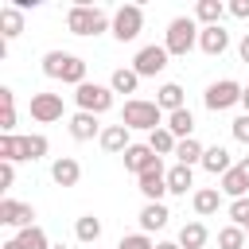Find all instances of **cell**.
I'll list each match as a JSON object with an SVG mask.
<instances>
[{
  "instance_id": "9c48e42d",
  "label": "cell",
  "mask_w": 249,
  "mask_h": 249,
  "mask_svg": "<svg viewBox=\"0 0 249 249\" xmlns=\"http://www.w3.org/2000/svg\"><path fill=\"white\" fill-rule=\"evenodd\" d=\"M62 93H31V117L39 124H51V121H62Z\"/></svg>"
},
{
  "instance_id": "83f0119b",
  "label": "cell",
  "mask_w": 249,
  "mask_h": 249,
  "mask_svg": "<svg viewBox=\"0 0 249 249\" xmlns=\"http://www.w3.org/2000/svg\"><path fill=\"white\" fill-rule=\"evenodd\" d=\"M206 237H210V230H206L202 222H187V226L179 230V245H183V249H202Z\"/></svg>"
},
{
  "instance_id": "44dd1931",
  "label": "cell",
  "mask_w": 249,
  "mask_h": 249,
  "mask_svg": "<svg viewBox=\"0 0 249 249\" xmlns=\"http://www.w3.org/2000/svg\"><path fill=\"white\" fill-rule=\"evenodd\" d=\"M156 105H160V109H167V113L187 109V105H183V86H179V82H163V86L156 89Z\"/></svg>"
},
{
  "instance_id": "30bf717a",
  "label": "cell",
  "mask_w": 249,
  "mask_h": 249,
  "mask_svg": "<svg viewBox=\"0 0 249 249\" xmlns=\"http://www.w3.org/2000/svg\"><path fill=\"white\" fill-rule=\"evenodd\" d=\"M0 222L16 226V230H27V226H35V206H27L19 198H0Z\"/></svg>"
},
{
  "instance_id": "d4e9b609",
  "label": "cell",
  "mask_w": 249,
  "mask_h": 249,
  "mask_svg": "<svg viewBox=\"0 0 249 249\" xmlns=\"http://www.w3.org/2000/svg\"><path fill=\"white\" fill-rule=\"evenodd\" d=\"M47 148H51V144H47V136H43V132L19 136V160H31V163H35V160H43V156H47Z\"/></svg>"
},
{
  "instance_id": "5b68a950",
  "label": "cell",
  "mask_w": 249,
  "mask_h": 249,
  "mask_svg": "<svg viewBox=\"0 0 249 249\" xmlns=\"http://www.w3.org/2000/svg\"><path fill=\"white\" fill-rule=\"evenodd\" d=\"M241 93H245V89H241L233 78H222V82L206 86V93H202V105H206L210 113H226V109L241 105Z\"/></svg>"
},
{
  "instance_id": "d590c367",
  "label": "cell",
  "mask_w": 249,
  "mask_h": 249,
  "mask_svg": "<svg viewBox=\"0 0 249 249\" xmlns=\"http://www.w3.org/2000/svg\"><path fill=\"white\" fill-rule=\"evenodd\" d=\"M117 249H156L152 245V237L148 233H128V237H121V245Z\"/></svg>"
},
{
  "instance_id": "e575fe53",
  "label": "cell",
  "mask_w": 249,
  "mask_h": 249,
  "mask_svg": "<svg viewBox=\"0 0 249 249\" xmlns=\"http://www.w3.org/2000/svg\"><path fill=\"white\" fill-rule=\"evenodd\" d=\"M230 218H233V226H241V230L249 226V195H245V198H233V202H230Z\"/></svg>"
},
{
  "instance_id": "ac0fdd59",
  "label": "cell",
  "mask_w": 249,
  "mask_h": 249,
  "mask_svg": "<svg viewBox=\"0 0 249 249\" xmlns=\"http://www.w3.org/2000/svg\"><path fill=\"white\" fill-rule=\"evenodd\" d=\"M226 12H230V8H226L222 0H198V4H195V19H198L202 27H218Z\"/></svg>"
},
{
  "instance_id": "ffe728a7",
  "label": "cell",
  "mask_w": 249,
  "mask_h": 249,
  "mask_svg": "<svg viewBox=\"0 0 249 249\" xmlns=\"http://www.w3.org/2000/svg\"><path fill=\"white\" fill-rule=\"evenodd\" d=\"M16 35H23V12L16 4H8V8H0V39H16Z\"/></svg>"
},
{
  "instance_id": "f546056e",
  "label": "cell",
  "mask_w": 249,
  "mask_h": 249,
  "mask_svg": "<svg viewBox=\"0 0 249 249\" xmlns=\"http://www.w3.org/2000/svg\"><path fill=\"white\" fill-rule=\"evenodd\" d=\"M74 233H78V241H82V245H93V241L101 237V218H93V214H82V218L74 222Z\"/></svg>"
},
{
  "instance_id": "f35d334b",
  "label": "cell",
  "mask_w": 249,
  "mask_h": 249,
  "mask_svg": "<svg viewBox=\"0 0 249 249\" xmlns=\"http://www.w3.org/2000/svg\"><path fill=\"white\" fill-rule=\"evenodd\" d=\"M16 183V163H0V187H12Z\"/></svg>"
},
{
  "instance_id": "74e56055",
  "label": "cell",
  "mask_w": 249,
  "mask_h": 249,
  "mask_svg": "<svg viewBox=\"0 0 249 249\" xmlns=\"http://www.w3.org/2000/svg\"><path fill=\"white\" fill-rule=\"evenodd\" d=\"M0 132H16V105L0 109Z\"/></svg>"
},
{
  "instance_id": "7c38bea8",
  "label": "cell",
  "mask_w": 249,
  "mask_h": 249,
  "mask_svg": "<svg viewBox=\"0 0 249 249\" xmlns=\"http://www.w3.org/2000/svg\"><path fill=\"white\" fill-rule=\"evenodd\" d=\"M136 187H140V195H144L148 202H160V198L167 195V171H163V163L152 167V171H144V175L136 179Z\"/></svg>"
},
{
  "instance_id": "6da1fadb",
  "label": "cell",
  "mask_w": 249,
  "mask_h": 249,
  "mask_svg": "<svg viewBox=\"0 0 249 249\" xmlns=\"http://www.w3.org/2000/svg\"><path fill=\"white\" fill-rule=\"evenodd\" d=\"M43 74L78 89V86H86V58L66 54V51H47V54H43Z\"/></svg>"
},
{
  "instance_id": "4fadbf2b",
  "label": "cell",
  "mask_w": 249,
  "mask_h": 249,
  "mask_svg": "<svg viewBox=\"0 0 249 249\" xmlns=\"http://www.w3.org/2000/svg\"><path fill=\"white\" fill-rule=\"evenodd\" d=\"M226 47H230V31L218 23V27H202L198 31V51L202 54H210V58H218V54H226Z\"/></svg>"
},
{
  "instance_id": "1f68e13d",
  "label": "cell",
  "mask_w": 249,
  "mask_h": 249,
  "mask_svg": "<svg viewBox=\"0 0 249 249\" xmlns=\"http://www.w3.org/2000/svg\"><path fill=\"white\" fill-rule=\"evenodd\" d=\"M218 245H222V249H245V245H249V237H245V230H241V226H233V222H230V226H222V230H218Z\"/></svg>"
},
{
  "instance_id": "d6a6232c",
  "label": "cell",
  "mask_w": 249,
  "mask_h": 249,
  "mask_svg": "<svg viewBox=\"0 0 249 249\" xmlns=\"http://www.w3.org/2000/svg\"><path fill=\"white\" fill-rule=\"evenodd\" d=\"M16 237H19V245H23V249H51V241H47V233H43L39 226H27V230H19Z\"/></svg>"
},
{
  "instance_id": "5bb4252c",
  "label": "cell",
  "mask_w": 249,
  "mask_h": 249,
  "mask_svg": "<svg viewBox=\"0 0 249 249\" xmlns=\"http://www.w3.org/2000/svg\"><path fill=\"white\" fill-rule=\"evenodd\" d=\"M51 179H54L58 187H78V179H82V163H78L74 156H58V160L51 163Z\"/></svg>"
},
{
  "instance_id": "8992f818",
  "label": "cell",
  "mask_w": 249,
  "mask_h": 249,
  "mask_svg": "<svg viewBox=\"0 0 249 249\" xmlns=\"http://www.w3.org/2000/svg\"><path fill=\"white\" fill-rule=\"evenodd\" d=\"M140 31H144V8L140 4H121L113 12V35L121 43H132Z\"/></svg>"
},
{
  "instance_id": "cb8c5ba5",
  "label": "cell",
  "mask_w": 249,
  "mask_h": 249,
  "mask_svg": "<svg viewBox=\"0 0 249 249\" xmlns=\"http://www.w3.org/2000/svg\"><path fill=\"white\" fill-rule=\"evenodd\" d=\"M97 140H101V148H105V152H121V156L128 152V128H124V124H109Z\"/></svg>"
},
{
  "instance_id": "8fae6325",
  "label": "cell",
  "mask_w": 249,
  "mask_h": 249,
  "mask_svg": "<svg viewBox=\"0 0 249 249\" xmlns=\"http://www.w3.org/2000/svg\"><path fill=\"white\" fill-rule=\"evenodd\" d=\"M160 163H163V160H160V156H156V152H152L148 144H128V152H124V167H128V171H132L136 179H140L144 171L160 167Z\"/></svg>"
},
{
  "instance_id": "e0dca14e",
  "label": "cell",
  "mask_w": 249,
  "mask_h": 249,
  "mask_svg": "<svg viewBox=\"0 0 249 249\" xmlns=\"http://www.w3.org/2000/svg\"><path fill=\"white\" fill-rule=\"evenodd\" d=\"M202 167H206L210 175H226V171H233L237 163L230 160V152H226L222 144H214V148H206V152H202Z\"/></svg>"
},
{
  "instance_id": "f6af8a7d",
  "label": "cell",
  "mask_w": 249,
  "mask_h": 249,
  "mask_svg": "<svg viewBox=\"0 0 249 249\" xmlns=\"http://www.w3.org/2000/svg\"><path fill=\"white\" fill-rule=\"evenodd\" d=\"M237 167H241V175H245V179H249V156H245V160H241V163H237Z\"/></svg>"
},
{
  "instance_id": "c3c4849f",
  "label": "cell",
  "mask_w": 249,
  "mask_h": 249,
  "mask_svg": "<svg viewBox=\"0 0 249 249\" xmlns=\"http://www.w3.org/2000/svg\"><path fill=\"white\" fill-rule=\"evenodd\" d=\"M245 237H249V226H245Z\"/></svg>"
},
{
  "instance_id": "484cf974",
  "label": "cell",
  "mask_w": 249,
  "mask_h": 249,
  "mask_svg": "<svg viewBox=\"0 0 249 249\" xmlns=\"http://www.w3.org/2000/svg\"><path fill=\"white\" fill-rule=\"evenodd\" d=\"M191 187H195V175H191V167L175 163V167L167 171V195H187Z\"/></svg>"
},
{
  "instance_id": "7bdbcfd3",
  "label": "cell",
  "mask_w": 249,
  "mask_h": 249,
  "mask_svg": "<svg viewBox=\"0 0 249 249\" xmlns=\"http://www.w3.org/2000/svg\"><path fill=\"white\" fill-rule=\"evenodd\" d=\"M0 249H23V245H19V237H8V241H4Z\"/></svg>"
},
{
  "instance_id": "bcb514c9",
  "label": "cell",
  "mask_w": 249,
  "mask_h": 249,
  "mask_svg": "<svg viewBox=\"0 0 249 249\" xmlns=\"http://www.w3.org/2000/svg\"><path fill=\"white\" fill-rule=\"evenodd\" d=\"M241 105H245V113H249V89H245V93H241Z\"/></svg>"
},
{
  "instance_id": "d6986e66",
  "label": "cell",
  "mask_w": 249,
  "mask_h": 249,
  "mask_svg": "<svg viewBox=\"0 0 249 249\" xmlns=\"http://www.w3.org/2000/svg\"><path fill=\"white\" fill-rule=\"evenodd\" d=\"M195 214L198 218H210V214H218V206H222V191L218 187H202V191H195Z\"/></svg>"
},
{
  "instance_id": "7402d4cb",
  "label": "cell",
  "mask_w": 249,
  "mask_h": 249,
  "mask_svg": "<svg viewBox=\"0 0 249 249\" xmlns=\"http://www.w3.org/2000/svg\"><path fill=\"white\" fill-rule=\"evenodd\" d=\"M148 148L163 160V156H175V148H179V140H175V132L163 124V128H156V132H148Z\"/></svg>"
},
{
  "instance_id": "277c9868",
  "label": "cell",
  "mask_w": 249,
  "mask_h": 249,
  "mask_svg": "<svg viewBox=\"0 0 249 249\" xmlns=\"http://www.w3.org/2000/svg\"><path fill=\"white\" fill-rule=\"evenodd\" d=\"M66 27H70V35H101V31L109 27V16H105L101 8L74 4V8L66 12Z\"/></svg>"
},
{
  "instance_id": "b9f144b4",
  "label": "cell",
  "mask_w": 249,
  "mask_h": 249,
  "mask_svg": "<svg viewBox=\"0 0 249 249\" xmlns=\"http://www.w3.org/2000/svg\"><path fill=\"white\" fill-rule=\"evenodd\" d=\"M237 54H241V62H249V31L241 35V43H237Z\"/></svg>"
},
{
  "instance_id": "9a60e30c",
  "label": "cell",
  "mask_w": 249,
  "mask_h": 249,
  "mask_svg": "<svg viewBox=\"0 0 249 249\" xmlns=\"http://www.w3.org/2000/svg\"><path fill=\"white\" fill-rule=\"evenodd\" d=\"M101 132H105V128L97 124L93 113H82V109H78V113L70 117V136H74V140H93V136H101Z\"/></svg>"
},
{
  "instance_id": "836d02e7",
  "label": "cell",
  "mask_w": 249,
  "mask_h": 249,
  "mask_svg": "<svg viewBox=\"0 0 249 249\" xmlns=\"http://www.w3.org/2000/svg\"><path fill=\"white\" fill-rule=\"evenodd\" d=\"M16 160H19V136L0 132V163H16Z\"/></svg>"
},
{
  "instance_id": "ee69618b",
  "label": "cell",
  "mask_w": 249,
  "mask_h": 249,
  "mask_svg": "<svg viewBox=\"0 0 249 249\" xmlns=\"http://www.w3.org/2000/svg\"><path fill=\"white\" fill-rule=\"evenodd\" d=\"M156 249H183L179 241H156Z\"/></svg>"
},
{
  "instance_id": "8d00e7d4",
  "label": "cell",
  "mask_w": 249,
  "mask_h": 249,
  "mask_svg": "<svg viewBox=\"0 0 249 249\" xmlns=\"http://www.w3.org/2000/svg\"><path fill=\"white\" fill-rule=\"evenodd\" d=\"M230 128H233V140H241V144H249V113H241V117H237V121H233Z\"/></svg>"
},
{
  "instance_id": "2e32d148",
  "label": "cell",
  "mask_w": 249,
  "mask_h": 249,
  "mask_svg": "<svg viewBox=\"0 0 249 249\" xmlns=\"http://www.w3.org/2000/svg\"><path fill=\"white\" fill-rule=\"evenodd\" d=\"M136 218H140V233H152V230H163L171 214H167L163 202H144V210H140Z\"/></svg>"
},
{
  "instance_id": "60d3db41",
  "label": "cell",
  "mask_w": 249,
  "mask_h": 249,
  "mask_svg": "<svg viewBox=\"0 0 249 249\" xmlns=\"http://www.w3.org/2000/svg\"><path fill=\"white\" fill-rule=\"evenodd\" d=\"M12 105H16V93L8 86H0V109H12Z\"/></svg>"
},
{
  "instance_id": "7a4b0ae2",
  "label": "cell",
  "mask_w": 249,
  "mask_h": 249,
  "mask_svg": "<svg viewBox=\"0 0 249 249\" xmlns=\"http://www.w3.org/2000/svg\"><path fill=\"white\" fill-rule=\"evenodd\" d=\"M198 23L191 19V16H175L171 23H167V39H163V47H167V54H175V58H187L195 47H198Z\"/></svg>"
},
{
  "instance_id": "f1b7e54d",
  "label": "cell",
  "mask_w": 249,
  "mask_h": 249,
  "mask_svg": "<svg viewBox=\"0 0 249 249\" xmlns=\"http://www.w3.org/2000/svg\"><path fill=\"white\" fill-rule=\"evenodd\" d=\"M167 128L175 132V140H187V136L195 132V117H191V109H175V113H167Z\"/></svg>"
},
{
  "instance_id": "ab89813d",
  "label": "cell",
  "mask_w": 249,
  "mask_h": 249,
  "mask_svg": "<svg viewBox=\"0 0 249 249\" xmlns=\"http://www.w3.org/2000/svg\"><path fill=\"white\" fill-rule=\"evenodd\" d=\"M230 16H237V19H249V0H233V4H230Z\"/></svg>"
},
{
  "instance_id": "3957f363",
  "label": "cell",
  "mask_w": 249,
  "mask_h": 249,
  "mask_svg": "<svg viewBox=\"0 0 249 249\" xmlns=\"http://www.w3.org/2000/svg\"><path fill=\"white\" fill-rule=\"evenodd\" d=\"M160 121H163V109H160L156 101H144V97H128L124 109H121V124H124V128L156 132V128H163Z\"/></svg>"
},
{
  "instance_id": "4316f807",
  "label": "cell",
  "mask_w": 249,
  "mask_h": 249,
  "mask_svg": "<svg viewBox=\"0 0 249 249\" xmlns=\"http://www.w3.org/2000/svg\"><path fill=\"white\" fill-rule=\"evenodd\" d=\"M218 191L230 195V198H245V195H249V179L241 175V167H233V171L222 175V187H218Z\"/></svg>"
},
{
  "instance_id": "52a82bcc",
  "label": "cell",
  "mask_w": 249,
  "mask_h": 249,
  "mask_svg": "<svg viewBox=\"0 0 249 249\" xmlns=\"http://www.w3.org/2000/svg\"><path fill=\"white\" fill-rule=\"evenodd\" d=\"M74 101H78V109L82 113H105V109H113V89L109 86H97V82H86V86H78L74 89Z\"/></svg>"
},
{
  "instance_id": "603a6c76",
  "label": "cell",
  "mask_w": 249,
  "mask_h": 249,
  "mask_svg": "<svg viewBox=\"0 0 249 249\" xmlns=\"http://www.w3.org/2000/svg\"><path fill=\"white\" fill-rule=\"evenodd\" d=\"M136 86H140V74L132 66H117L113 78H109V89L113 93H136Z\"/></svg>"
},
{
  "instance_id": "ba28073f",
  "label": "cell",
  "mask_w": 249,
  "mask_h": 249,
  "mask_svg": "<svg viewBox=\"0 0 249 249\" xmlns=\"http://www.w3.org/2000/svg\"><path fill=\"white\" fill-rule=\"evenodd\" d=\"M167 58H171V54H167V47H156V43H152V47H140V51H136L132 70H136L140 78H156V74L167 66Z\"/></svg>"
},
{
  "instance_id": "4dcf8cb0",
  "label": "cell",
  "mask_w": 249,
  "mask_h": 249,
  "mask_svg": "<svg viewBox=\"0 0 249 249\" xmlns=\"http://www.w3.org/2000/svg\"><path fill=\"white\" fill-rule=\"evenodd\" d=\"M202 144L195 140V136H187V140H179V148H175V160L183 163V167H191V163H202Z\"/></svg>"
},
{
  "instance_id": "7dc6e473",
  "label": "cell",
  "mask_w": 249,
  "mask_h": 249,
  "mask_svg": "<svg viewBox=\"0 0 249 249\" xmlns=\"http://www.w3.org/2000/svg\"><path fill=\"white\" fill-rule=\"evenodd\" d=\"M51 249H66V245H51Z\"/></svg>"
}]
</instances>
